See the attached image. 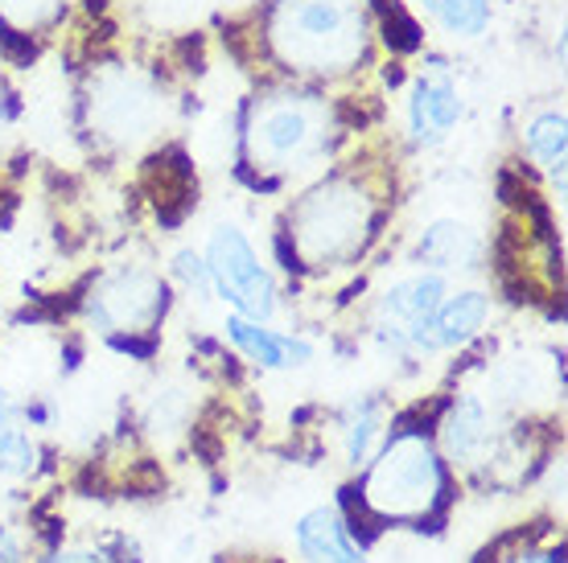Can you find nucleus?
Here are the masks:
<instances>
[{"mask_svg":"<svg viewBox=\"0 0 568 563\" xmlns=\"http://www.w3.org/2000/svg\"><path fill=\"white\" fill-rule=\"evenodd\" d=\"M449 284L437 272H408L392 280L375 300V338L399 354H437L433 346V313L445 300Z\"/></svg>","mask_w":568,"mask_h":563,"instance_id":"6e6552de","label":"nucleus"},{"mask_svg":"<svg viewBox=\"0 0 568 563\" xmlns=\"http://www.w3.org/2000/svg\"><path fill=\"white\" fill-rule=\"evenodd\" d=\"M26 420L29 411L0 387V473L4 478H26L38 465V440L29 437Z\"/></svg>","mask_w":568,"mask_h":563,"instance_id":"2eb2a0df","label":"nucleus"},{"mask_svg":"<svg viewBox=\"0 0 568 563\" xmlns=\"http://www.w3.org/2000/svg\"><path fill=\"white\" fill-rule=\"evenodd\" d=\"M9 132V95H4V83H0V141Z\"/></svg>","mask_w":568,"mask_h":563,"instance_id":"b1692460","label":"nucleus"},{"mask_svg":"<svg viewBox=\"0 0 568 563\" xmlns=\"http://www.w3.org/2000/svg\"><path fill=\"white\" fill-rule=\"evenodd\" d=\"M165 305H170V293L153 268L120 264L91 284V293L83 296V317L103 338H132V334L156 329V321L165 317Z\"/></svg>","mask_w":568,"mask_h":563,"instance_id":"39448f33","label":"nucleus"},{"mask_svg":"<svg viewBox=\"0 0 568 563\" xmlns=\"http://www.w3.org/2000/svg\"><path fill=\"white\" fill-rule=\"evenodd\" d=\"M507 563H560V551H540V547H524L519 555H511Z\"/></svg>","mask_w":568,"mask_h":563,"instance_id":"5701e85b","label":"nucleus"},{"mask_svg":"<svg viewBox=\"0 0 568 563\" xmlns=\"http://www.w3.org/2000/svg\"><path fill=\"white\" fill-rule=\"evenodd\" d=\"M227 338L235 341V350L247 354L264 370H301L313 362V341L268 329V321H247L240 313L227 317Z\"/></svg>","mask_w":568,"mask_h":563,"instance_id":"f8f14e48","label":"nucleus"},{"mask_svg":"<svg viewBox=\"0 0 568 563\" xmlns=\"http://www.w3.org/2000/svg\"><path fill=\"white\" fill-rule=\"evenodd\" d=\"M416 13L433 21L440 33H449V38H462V42H474V38H483L486 29H490V0H408Z\"/></svg>","mask_w":568,"mask_h":563,"instance_id":"dca6fc26","label":"nucleus"},{"mask_svg":"<svg viewBox=\"0 0 568 563\" xmlns=\"http://www.w3.org/2000/svg\"><path fill=\"white\" fill-rule=\"evenodd\" d=\"M565 112H540L531 124L524 127V144L531 161H540L544 170L552 173L556 185L565 190V149H568V132H565Z\"/></svg>","mask_w":568,"mask_h":563,"instance_id":"a211bd4d","label":"nucleus"},{"mask_svg":"<svg viewBox=\"0 0 568 563\" xmlns=\"http://www.w3.org/2000/svg\"><path fill=\"white\" fill-rule=\"evenodd\" d=\"M375 197L355 177H326L288 211L293 255L305 268H342L375 235Z\"/></svg>","mask_w":568,"mask_h":563,"instance_id":"f03ea898","label":"nucleus"},{"mask_svg":"<svg viewBox=\"0 0 568 563\" xmlns=\"http://www.w3.org/2000/svg\"><path fill=\"white\" fill-rule=\"evenodd\" d=\"M297 547L310 563H367L351 526L334 506H313L297 519Z\"/></svg>","mask_w":568,"mask_h":563,"instance_id":"ddd939ff","label":"nucleus"},{"mask_svg":"<svg viewBox=\"0 0 568 563\" xmlns=\"http://www.w3.org/2000/svg\"><path fill=\"white\" fill-rule=\"evenodd\" d=\"M329 112L313 95H268L252 108V120L243 127L247 161L264 173L310 170L326 153Z\"/></svg>","mask_w":568,"mask_h":563,"instance_id":"20e7f679","label":"nucleus"},{"mask_svg":"<svg viewBox=\"0 0 568 563\" xmlns=\"http://www.w3.org/2000/svg\"><path fill=\"white\" fill-rule=\"evenodd\" d=\"M206 268H211L214 296L231 305V313H240L247 321H272L276 313V280L264 268L260 252L252 239L243 235L235 223H219L206 239Z\"/></svg>","mask_w":568,"mask_h":563,"instance_id":"0eeeda50","label":"nucleus"},{"mask_svg":"<svg viewBox=\"0 0 568 563\" xmlns=\"http://www.w3.org/2000/svg\"><path fill=\"white\" fill-rule=\"evenodd\" d=\"M445 498V465L433 440L399 432L367 461L363 506L384 522H425Z\"/></svg>","mask_w":568,"mask_h":563,"instance_id":"7ed1b4c3","label":"nucleus"},{"mask_svg":"<svg viewBox=\"0 0 568 563\" xmlns=\"http://www.w3.org/2000/svg\"><path fill=\"white\" fill-rule=\"evenodd\" d=\"M437 440L440 452L462 469H490V461H495V420H490L483 399H474V395H462L449 403V411L437 423Z\"/></svg>","mask_w":568,"mask_h":563,"instance_id":"1a4fd4ad","label":"nucleus"},{"mask_svg":"<svg viewBox=\"0 0 568 563\" xmlns=\"http://www.w3.org/2000/svg\"><path fill=\"white\" fill-rule=\"evenodd\" d=\"M45 563H112V555L103 547H91V543H74V547L54 551Z\"/></svg>","mask_w":568,"mask_h":563,"instance_id":"412c9836","label":"nucleus"},{"mask_svg":"<svg viewBox=\"0 0 568 563\" xmlns=\"http://www.w3.org/2000/svg\"><path fill=\"white\" fill-rule=\"evenodd\" d=\"M486 317H490V296L478 293V288H466V293H445V300L433 313V346L437 350H457L483 334Z\"/></svg>","mask_w":568,"mask_h":563,"instance_id":"4468645a","label":"nucleus"},{"mask_svg":"<svg viewBox=\"0 0 568 563\" xmlns=\"http://www.w3.org/2000/svg\"><path fill=\"white\" fill-rule=\"evenodd\" d=\"M342 440H346V465L363 469L379 452L384 440V403L375 395H363L351 403L346 420H342Z\"/></svg>","mask_w":568,"mask_h":563,"instance_id":"f3484780","label":"nucleus"},{"mask_svg":"<svg viewBox=\"0 0 568 563\" xmlns=\"http://www.w3.org/2000/svg\"><path fill=\"white\" fill-rule=\"evenodd\" d=\"M87 108H91V127L115 144H141L165 124V95L156 79L136 66H108L95 74Z\"/></svg>","mask_w":568,"mask_h":563,"instance_id":"423d86ee","label":"nucleus"},{"mask_svg":"<svg viewBox=\"0 0 568 563\" xmlns=\"http://www.w3.org/2000/svg\"><path fill=\"white\" fill-rule=\"evenodd\" d=\"M483 252H486L483 235L469 223H462V218H437L416 239V264L425 272H437V276L474 272L483 264Z\"/></svg>","mask_w":568,"mask_h":563,"instance_id":"9b49d317","label":"nucleus"},{"mask_svg":"<svg viewBox=\"0 0 568 563\" xmlns=\"http://www.w3.org/2000/svg\"><path fill=\"white\" fill-rule=\"evenodd\" d=\"M173 280L182 284L185 293H190V300H199V305H206L214 296V284H211V268H206V259H202L199 252H190V247H182V252L173 255Z\"/></svg>","mask_w":568,"mask_h":563,"instance_id":"aec40b11","label":"nucleus"},{"mask_svg":"<svg viewBox=\"0 0 568 563\" xmlns=\"http://www.w3.org/2000/svg\"><path fill=\"white\" fill-rule=\"evenodd\" d=\"M0 563H21V543L9 526H0Z\"/></svg>","mask_w":568,"mask_h":563,"instance_id":"4be33fe9","label":"nucleus"},{"mask_svg":"<svg viewBox=\"0 0 568 563\" xmlns=\"http://www.w3.org/2000/svg\"><path fill=\"white\" fill-rule=\"evenodd\" d=\"M466 115V99L457 91V83L445 74V66H437L433 74H425L408 95V136L416 144H440Z\"/></svg>","mask_w":568,"mask_h":563,"instance_id":"9d476101","label":"nucleus"},{"mask_svg":"<svg viewBox=\"0 0 568 563\" xmlns=\"http://www.w3.org/2000/svg\"><path fill=\"white\" fill-rule=\"evenodd\" d=\"M268 45L288 71L338 79L367 62L371 25L358 0H276Z\"/></svg>","mask_w":568,"mask_h":563,"instance_id":"f257e3e1","label":"nucleus"},{"mask_svg":"<svg viewBox=\"0 0 568 563\" xmlns=\"http://www.w3.org/2000/svg\"><path fill=\"white\" fill-rule=\"evenodd\" d=\"M71 0H0V21L17 33H42L62 21Z\"/></svg>","mask_w":568,"mask_h":563,"instance_id":"6ab92c4d","label":"nucleus"}]
</instances>
